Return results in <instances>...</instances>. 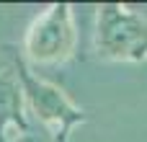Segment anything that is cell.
<instances>
[{
    "label": "cell",
    "mask_w": 147,
    "mask_h": 142,
    "mask_svg": "<svg viewBox=\"0 0 147 142\" xmlns=\"http://www.w3.org/2000/svg\"><path fill=\"white\" fill-rule=\"evenodd\" d=\"M18 80L23 83V93L28 96V101H31L36 116H39L44 124L54 127V140L57 142H65L67 135H70V127L85 119V114H83L80 109H75V106L62 96L59 88L31 78L28 70H26V65H23L21 60H18Z\"/></svg>",
    "instance_id": "3"
},
{
    "label": "cell",
    "mask_w": 147,
    "mask_h": 142,
    "mask_svg": "<svg viewBox=\"0 0 147 142\" xmlns=\"http://www.w3.org/2000/svg\"><path fill=\"white\" fill-rule=\"evenodd\" d=\"M98 54L109 60H145L147 21L121 5H103L98 13Z\"/></svg>",
    "instance_id": "1"
},
{
    "label": "cell",
    "mask_w": 147,
    "mask_h": 142,
    "mask_svg": "<svg viewBox=\"0 0 147 142\" xmlns=\"http://www.w3.org/2000/svg\"><path fill=\"white\" fill-rule=\"evenodd\" d=\"M75 49V31L70 21V10L65 3L52 5L47 16H41L28 36H26V52L34 62H62Z\"/></svg>",
    "instance_id": "2"
},
{
    "label": "cell",
    "mask_w": 147,
    "mask_h": 142,
    "mask_svg": "<svg viewBox=\"0 0 147 142\" xmlns=\"http://www.w3.org/2000/svg\"><path fill=\"white\" fill-rule=\"evenodd\" d=\"M8 122L18 124V127L28 135L26 119H23V114H21V93H18V88H16V80H13L10 72H3V75H0V142H5L3 129H5Z\"/></svg>",
    "instance_id": "4"
}]
</instances>
